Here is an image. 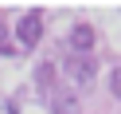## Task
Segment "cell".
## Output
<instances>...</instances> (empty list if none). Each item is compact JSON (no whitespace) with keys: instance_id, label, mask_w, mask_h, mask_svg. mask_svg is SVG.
I'll list each match as a JSON object with an SVG mask.
<instances>
[{"instance_id":"8992f818","label":"cell","mask_w":121,"mask_h":114,"mask_svg":"<svg viewBox=\"0 0 121 114\" xmlns=\"http://www.w3.org/2000/svg\"><path fill=\"white\" fill-rule=\"evenodd\" d=\"M109 90H113V94H117V98H121V67H117V71H113V75H109Z\"/></svg>"},{"instance_id":"277c9868","label":"cell","mask_w":121,"mask_h":114,"mask_svg":"<svg viewBox=\"0 0 121 114\" xmlns=\"http://www.w3.org/2000/svg\"><path fill=\"white\" fill-rule=\"evenodd\" d=\"M35 79H39V87H43V90H51V83H55V67H51V63H43L39 71H35Z\"/></svg>"},{"instance_id":"7a4b0ae2","label":"cell","mask_w":121,"mask_h":114,"mask_svg":"<svg viewBox=\"0 0 121 114\" xmlns=\"http://www.w3.org/2000/svg\"><path fill=\"white\" fill-rule=\"evenodd\" d=\"M16 35H20V43H24V47H35V43H39V35H43V16H39V12H27V16L16 24Z\"/></svg>"},{"instance_id":"5b68a950","label":"cell","mask_w":121,"mask_h":114,"mask_svg":"<svg viewBox=\"0 0 121 114\" xmlns=\"http://www.w3.org/2000/svg\"><path fill=\"white\" fill-rule=\"evenodd\" d=\"M55 114H78V102H74L70 94H63V98H55Z\"/></svg>"},{"instance_id":"6da1fadb","label":"cell","mask_w":121,"mask_h":114,"mask_svg":"<svg viewBox=\"0 0 121 114\" xmlns=\"http://www.w3.org/2000/svg\"><path fill=\"white\" fill-rule=\"evenodd\" d=\"M66 75H70L78 87H90L94 75H98V59L94 55H70L66 59Z\"/></svg>"},{"instance_id":"3957f363","label":"cell","mask_w":121,"mask_h":114,"mask_svg":"<svg viewBox=\"0 0 121 114\" xmlns=\"http://www.w3.org/2000/svg\"><path fill=\"white\" fill-rule=\"evenodd\" d=\"M70 47H74V55H94V28L90 24H74Z\"/></svg>"}]
</instances>
